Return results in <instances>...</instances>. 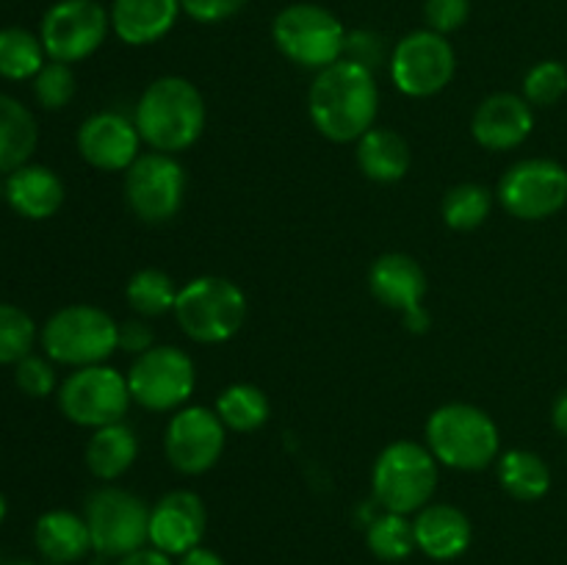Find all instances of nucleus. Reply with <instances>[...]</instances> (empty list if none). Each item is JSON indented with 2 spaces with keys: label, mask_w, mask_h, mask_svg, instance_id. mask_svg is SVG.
<instances>
[{
  "label": "nucleus",
  "mask_w": 567,
  "mask_h": 565,
  "mask_svg": "<svg viewBox=\"0 0 567 565\" xmlns=\"http://www.w3.org/2000/svg\"><path fill=\"white\" fill-rule=\"evenodd\" d=\"M369 291L380 305L391 310L419 308L426 294V271L413 255L408 253H385L371 264L369 269Z\"/></svg>",
  "instance_id": "obj_20"
},
{
  "label": "nucleus",
  "mask_w": 567,
  "mask_h": 565,
  "mask_svg": "<svg viewBox=\"0 0 567 565\" xmlns=\"http://www.w3.org/2000/svg\"><path fill=\"white\" fill-rule=\"evenodd\" d=\"M435 454L419 441L388 443L371 469V491L382 510L399 515H413L432 502L437 491Z\"/></svg>",
  "instance_id": "obj_5"
},
{
  "label": "nucleus",
  "mask_w": 567,
  "mask_h": 565,
  "mask_svg": "<svg viewBox=\"0 0 567 565\" xmlns=\"http://www.w3.org/2000/svg\"><path fill=\"white\" fill-rule=\"evenodd\" d=\"M6 565H31V563H22V559H14V563H6Z\"/></svg>",
  "instance_id": "obj_46"
},
{
  "label": "nucleus",
  "mask_w": 567,
  "mask_h": 565,
  "mask_svg": "<svg viewBox=\"0 0 567 565\" xmlns=\"http://www.w3.org/2000/svg\"><path fill=\"white\" fill-rule=\"evenodd\" d=\"M415 546L421 554L437 563H452L468 552L474 541L471 518L460 507L446 502H430L413 518Z\"/></svg>",
  "instance_id": "obj_19"
},
{
  "label": "nucleus",
  "mask_w": 567,
  "mask_h": 565,
  "mask_svg": "<svg viewBox=\"0 0 567 565\" xmlns=\"http://www.w3.org/2000/svg\"><path fill=\"white\" fill-rule=\"evenodd\" d=\"M33 97L42 105L44 111H61L70 105V100L75 97V72H72V64H64V61H44L42 70L33 78Z\"/></svg>",
  "instance_id": "obj_35"
},
{
  "label": "nucleus",
  "mask_w": 567,
  "mask_h": 565,
  "mask_svg": "<svg viewBox=\"0 0 567 565\" xmlns=\"http://www.w3.org/2000/svg\"><path fill=\"white\" fill-rule=\"evenodd\" d=\"M177 291L181 288L175 286V280L164 269L147 266V269H138L136 275H131L125 286V299L142 319H153V316H164L175 310Z\"/></svg>",
  "instance_id": "obj_31"
},
{
  "label": "nucleus",
  "mask_w": 567,
  "mask_h": 565,
  "mask_svg": "<svg viewBox=\"0 0 567 565\" xmlns=\"http://www.w3.org/2000/svg\"><path fill=\"white\" fill-rule=\"evenodd\" d=\"M48 53L37 33L28 28H0V78L6 81H33Z\"/></svg>",
  "instance_id": "obj_29"
},
{
  "label": "nucleus",
  "mask_w": 567,
  "mask_h": 565,
  "mask_svg": "<svg viewBox=\"0 0 567 565\" xmlns=\"http://www.w3.org/2000/svg\"><path fill=\"white\" fill-rule=\"evenodd\" d=\"M92 535V552L120 559L150 543V507L142 496L125 487H97L86 499L83 513Z\"/></svg>",
  "instance_id": "obj_8"
},
{
  "label": "nucleus",
  "mask_w": 567,
  "mask_h": 565,
  "mask_svg": "<svg viewBox=\"0 0 567 565\" xmlns=\"http://www.w3.org/2000/svg\"><path fill=\"white\" fill-rule=\"evenodd\" d=\"M354 158H358L360 172L374 183H396L410 172L413 155L410 144L402 133L391 127H371L358 138Z\"/></svg>",
  "instance_id": "obj_24"
},
{
  "label": "nucleus",
  "mask_w": 567,
  "mask_h": 565,
  "mask_svg": "<svg viewBox=\"0 0 567 565\" xmlns=\"http://www.w3.org/2000/svg\"><path fill=\"white\" fill-rule=\"evenodd\" d=\"M380 89L374 70L341 59L316 72L308 92V114L316 131L336 144H352L374 127Z\"/></svg>",
  "instance_id": "obj_1"
},
{
  "label": "nucleus",
  "mask_w": 567,
  "mask_h": 565,
  "mask_svg": "<svg viewBox=\"0 0 567 565\" xmlns=\"http://www.w3.org/2000/svg\"><path fill=\"white\" fill-rule=\"evenodd\" d=\"M493 210V192L482 183H457L443 194L441 216L446 227L457 233L476 230L487 222Z\"/></svg>",
  "instance_id": "obj_30"
},
{
  "label": "nucleus",
  "mask_w": 567,
  "mask_h": 565,
  "mask_svg": "<svg viewBox=\"0 0 567 565\" xmlns=\"http://www.w3.org/2000/svg\"><path fill=\"white\" fill-rule=\"evenodd\" d=\"M33 543L39 554L53 565H70L92 552V535L83 515L72 510H48L37 518Z\"/></svg>",
  "instance_id": "obj_23"
},
{
  "label": "nucleus",
  "mask_w": 567,
  "mask_h": 565,
  "mask_svg": "<svg viewBox=\"0 0 567 565\" xmlns=\"http://www.w3.org/2000/svg\"><path fill=\"white\" fill-rule=\"evenodd\" d=\"M133 122L150 150L177 155L199 142L208 111L203 92L188 78L164 75L147 83L133 111Z\"/></svg>",
  "instance_id": "obj_2"
},
{
  "label": "nucleus",
  "mask_w": 567,
  "mask_h": 565,
  "mask_svg": "<svg viewBox=\"0 0 567 565\" xmlns=\"http://www.w3.org/2000/svg\"><path fill=\"white\" fill-rule=\"evenodd\" d=\"M0 199H6V183L0 181Z\"/></svg>",
  "instance_id": "obj_45"
},
{
  "label": "nucleus",
  "mask_w": 567,
  "mask_h": 565,
  "mask_svg": "<svg viewBox=\"0 0 567 565\" xmlns=\"http://www.w3.org/2000/svg\"><path fill=\"white\" fill-rule=\"evenodd\" d=\"M55 397H59V410L64 419L89 430L125 421L133 402L127 374L105 363L75 369L61 382Z\"/></svg>",
  "instance_id": "obj_9"
},
{
  "label": "nucleus",
  "mask_w": 567,
  "mask_h": 565,
  "mask_svg": "<svg viewBox=\"0 0 567 565\" xmlns=\"http://www.w3.org/2000/svg\"><path fill=\"white\" fill-rule=\"evenodd\" d=\"M186 170L169 153H142L125 172V203L144 225H166L186 199Z\"/></svg>",
  "instance_id": "obj_11"
},
{
  "label": "nucleus",
  "mask_w": 567,
  "mask_h": 565,
  "mask_svg": "<svg viewBox=\"0 0 567 565\" xmlns=\"http://www.w3.org/2000/svg\"><path fill=\"white\" fill-rule=\"evenodd\" d=\"M78 153L89 166L100 172H127V166L138 158L142 136L136 122L120 111H97L78 127Z\"/></svg>",
  "instance_id": "obj_16"
},
{
  "label": "nucleus",
  "mask_w": 567,
  "mask_h": 565,
  "mask_svg": "<svg viewBox=\"0 0 567 565\" xmlns=\"http://www.w3.org/2000/svg\"><path fill=\"white\" fill-rule=\"evenodd\" d=\"M347 33L343 22L319 3H291L277 11L271 22L277 50L291 64L316 72L343 59Z\"/></svg>",
  "instance_id": "obj_7"
},
{
  "label": "nucleus",
  "mask_w": 567,
  "mask_h": 565,
  "mask_svg": "<svg viewBox=\"0 0 567 565\" xmlns=\"http://www.w3.org/2000/svg\"><path fill=\"white\" fill-rule=\"evenodd\" d=\"M66 188L59 172L44 164H31L11 172L6 177V203L17 216L31 222H44L55 216L64 205Z\"/></svg>",
  "instance_id": "obj_21"
},
{
  "label": "nucleus",
  "mask_w": 567,
  "mask_h": 565,
  "mask_svg": "<svg viewBox=\"0 0 567 565\" xmlns=\"http://www.w3.org/2000/svg\"><path fill=\"white\" fill-rule=\"evenodd\" d=\"M181 0H114L111 3V31L131 48H144L175 28L181 17Z\"/></svg>",
  "instance_id": "obj_22"
},
{
  "label": "nucleus",
  "mask_w": 567,
  "mask_h": 565,
  "mask_svg": "<svg viewBox=\"0 0 567 565\" xmlns=\"http://www.w3.org/2000/svg\"><path fill=\"white\" fill-rule=\"evenodd\" d=\"M39 341L53 363L97 366L120 349V321L97 305H66L44 321Z\"/></svg>",
  "instance_id": "obj_4"
},
{
  "label": "nucleus",
  "mask_w": 567,
  "mask_h": 565,
  "mask_svg": "<svg viewBox=\"0 0 567 565\" xmlns=\"http://www.w3.org/2000/svg\"><path fill=\"white\" fill-rule=\"evenodd\" d=\"M535 131V109L524 94L496 92L482 100L471 120V133L480 147L491 153H507L520 147Z\"/></svg>",
  "instance_id": "obj_18"
},
{
  "label": "nucleus",
  "mask_w": 567,
  "mask_h": 565,
  "mask_svg": "<svg viewBox=\"0 0 567 565\" xmlns=\"http://www.w3.org/2000/svg\"><path fill=\"white\" fill-rule=\"evenodd\" d=\"M221 424L233 432H255L269 421V397L252 382H233L216 397L214 404Z\"/></svg>",
  "instance_id": "obj_28"
},
{
  "label": "nucleus",
  "mask_w": 567,
  "mask_h": 565,
  "mask_svg": "<svg viewBox=\"0 0 567 565\" xmlns=\"http://www.w3.org/2000/svg\"><path fill=\"white\" fill-rule=\"evenodd\" d=\"M496 197L515 219H551L567 205V170L554 158H524L504 172Z\"/></svg>",
  "instance_id": "obj_13"
},
{
  "label": "nucleus",
  "mask_w": 567,
  "mask_h": 565,
  "mask_svg": "<svg viewBox=\"0 0 567 565\" xmlns=\"http://www.w3.org/2000/svg\"><path fill=\"white\" fill-rule=\"evenodd\" d=\"M520 94H524L532 109L557 105L567 94V66L554 59L537 61L524 75V92Z\"/></svg>",
  "instance_id": "obj_34"
},
{
  "label": "nucleus",
  "mask_w": 567,
  "mask_h": 565,
  "mask_svg": "<svg viewBox=\"0 0 567 565\" xmlns=\"http://www.w3.org/2000/svg\"><path fill=\"white\" fill-rule=\"evenodd\" d=\"M208 513L203 499L194 491H169L150 507V546L161 548L169 557L203 546Z\"/></svg>",
  "instance_id": "obj_17"
},
{
  "label": "nucleus",
  "mask_w": 567,
  "mask_h": 565,
  "mask_svg": "<svg viewBox=\"0 0 567 565\" xmlns=\"http://www.w3.org/2000/svg\"><path fill=\"white\" fill-rule=\"evenodd\" d=\"M393 86L408 97H435L452 83L457 55L443 33L421 28L396 42L388 59Z\"/></svg>",
  "instance_id": "obj_12"
},
{
  "label": "nucleus",
  "mask_w": 567,
  "mask_h": 565,
  "mask_svg": "<svg viewBox=\"0 0 567 565\" xmlns=\"http://www.w3.org/2000/svg\"><path fill=\"white\" fill-rule=\"evenodd\" d=\"M365 546L382 563H402L415 552V530L408 515L382 513L365 530Z\"/></svg>",
  "instance_id": "obj_32"
},
{
  "label": "nucleus",
  "mask_w": 567,
  "mask_h": 565,
  "mask_svg": "<svg viewBox=\"0 0 567 565\" xmlns=\"http://www.w3.org/2000/svg\"><path fill=\"white\" fill-rule=\"evenodd\" d=\"M343 59L358 61V64L369 66V70H377L385 61V44H382V39L374 31H352L347 33Z\"/></svg>",
  "instance_id": "obj_38"
},
{
  "label": "nucleus",
  "mask_w": 567,
  "mask_h": 565,
  "mask_svg": "<svg viewBox=\"0 0 567 565\" xmlns=\"http://www.w3.org/2000/svg\"><path fill=\"white\" fill-rule=\"evenodd\" d=\"M138 458V438L125 421H116V424L100 427L92 432V438L86 441V469L92 471V476L103 482L120 480L122 474L131 471V465Z\"/></svg>",
  "instance_id": "obj_25"
},
{
  "label": "nucleus",
  "mask_w": 567,
  "mask_h": 565,
  "mask_svg": "<svg viewBox=\"0 0 567 565\" xmlns=\"http://www.w3.org/2000/svg\"><path fill=\"white\" fill-rule=\"evenodd\" d=\"M153 347H155V332L147 321L144 319L122 321L120 325V349L122 352L138 358V355H144L147 349H153Z\"/></svg>",
  "instance_id": "obj_40"
},
{
  "label": "nucleus",
  "mask_w": 567,
  "mask_h": 565,
  "mask_svg": "<svg viewBox=\"0 0 567 565\" xmlns=\"http://www.w3.org/2000/svg\"><path fill=\"white\" fill-rule=\"evenodd\" d=\"M127 386L138 408L150 413H175L186 408L197 388V366L186 349L161 343L133 360Z\"/></svg>",
  "instance_id": "obj_10"
},
{
  "label": "nucleus",
  "mask_w": 567,
  "mask_h": 565,
  "mask_svg": "<svg viewBox=\"0 0 567 565\" xmlns=\"http://www.w3.org/2000/svg\"><path fill=\"white\" fill-rule=\"evenodd\" d=\"M14 382L25 397L31 399H44L50 393L59 391V380H55V369H53V360L44 355H28L22 358L20 363H14Z\"/></svg>",
  "instance_id": "obj_36"
},
{
  "label": "nucleus",
  "mask_w": 567,
  "mask_h": 565,
  "mask_svg": "<svg viewBox=\"0 0 567 565\" xmlns=\"http://www.w3.org/2000/svg\"><path fill=\"white\" fill-rule=\"evenodd\" d=\"M37 144V116L20 100L0 92V175H11L14 170L25 166Z\"/></svg>",
  "instance_id": "obj_26"
},
{
  "label": "nucleus",
  "mask_w": 567,
  "mask_h": 565,
  "mask_svg": "<svg viewBox=\"0 0 567 565\" xmlns=\"http://www.w3.org/2000/svg\"><path fill=\"white\" fill-rule=\"evenodd\" d=\"M37 343V321L20 305L0 302V366L20 363Z\"/></svg>",
  "instance_id": "obj_33"
},
{
  "label": "nucleus",
  "mask_w": 567,
  "mask_h": 565,
  "mask_svg": "<svg viewBox=\"0 0 567 565\" xmlns=\"http://www.w3.org/2000/svg\"><path fill=\"white\" fill-rule=\"evenodd\" d=\"M247 6V0H181V9L186 11L192 20L214 25V22H225L236 17L238 11Z\"/></svg>",
  "instance_id": "obj_39"
},
{
  "label": "nucleus",
  "mask_w": 567,
  "mask_h": 565,
  "mask_svg": "<svg viewBox=\"0 0 567 565\" xmlns=\"http://www.w3.org/2000/svg\"><path fill=\"white\" fill-rule=\"evenodd\" d=\"M172 314L192 341L225 343L244 327L247 297L227 277L203 275L181 286Z\"/></svg>",
  "instance_id": "obj_6"
},
{
  "label": "nucleus",
  "mask_w": 567,
  "mask_h": 565,
  "mask_svg": "<svg viewBox=\"0 0 567 565\" xmlns=\"http://www.w3.org/2000/svg\"><path fill=\"white\" fill-rule=\"evenodd\" d=\"M116 565H175V559L169 554H164L155 546H142L136 552L125 554V557L116 559Z\"/></svg>",
  "instance_id": "obj_41"
},
{
  "label": "nucleus",
  "mask_w": 567,
  "mask_h": 565,
  "mask_svg": "<svg viewBox=\"0 0 567 565\" xmlns=\"http://www.w3.org/2000/svg\"><path fill=\"white\" fill-rule=\"evenodd\" d=\"M111 31V14L97 0H59L39 25L44 53L53 61L78 64L100 50Z\"/></svg>",
  "instance_id": "obj_14"
},
{
  "label": "nucleus",
  "mask_w": 567,
  "mask_h": 565,
  "mask_svg": "<svg viewBox=\"0 0 567 565\" xmlns=\"http://www.w3.org/2000/svg\"><path fill=\"white\" fill-rule=\"evenodd\" d=\"M175 565H225V559H221L214 548L197 546V548H192V552L181 554Z\"/></svg>",
  "instance_id": "obj_42"
},
{
  "label": "nucleus",
  "mask_w": 567,
  "mask_h": 565,
  "mask_svg": "<svg viewBox=\"0 0 567 565\" xmlns=\"http://www.w3.org/2000/svg\"><path fill=\"white\" fill-rule=\"evenodd\" d=\"M471 17V0H424V20L426 28L435 33L460 31Z\"/></svg>",
  "instance_id": "obj_37"
},
{
  "label": "nucleus",
  "mask_w": 567,
  "mask_h": 565,
  "mask_svg": "<svg viewBox=\"0 0 567 565\" xmlns=\"http://www.w3.org/2000/svg\"><path fill=\"white\" fill-rule=\"evenodd\" d=\"M6 513H9V502H6L3 491H0V524H3V521H6Z\"/></svg>",
  "instance_id": "obj_44"
},
{
  "label": "nucleus",
  "mask_w": 567,
  "mask_h": 565,
  "mask_svg": "<svg viewBox=\"0 0 567 565\" xmlns=\"http://www.w3.org/2000/svg\"><path fill=\"white\" fill-rule=\"evenodd\" d=\"M426 449L454 471H482L502 454V435L491 413L468 402L441 404L424 427Z\"/></svg>",
  "instance_id": "obj_3"
},
{
  "label": "nucleus",
  "mask_w": 567,
  "mask_h": 565,
  "mask_svg": "<svg viewBox=\"0 0 567 565\" xmlns=\"http://www.w3.org/2000/svg\"><path fill=\"white\" fill-rule=\"evenodd\" d=\"M498 485L515 502H540L551 491V469L532 449H509L498 454Z\"/></svg>",
  "instance_id": "obj_27"
},
{
  "label": "nucleus",
  "mask_w": 567,
  "mask_h": 565,
  "mask_svg": "<svg viewBox=\"0 0 567 565\" xmlns=\"http://www.w3.org/2000/svg\"><path fill=\"white\" fill-rule=\"evenodd\" d=\"M227 443V427L216 410L203 404H188L175 410L164 432L166 460L186 476H199L221 460Z\"/></svg>",
  "instance_id": "obj_15"
},
{
  "label": "nucleus",
  "mask_w": 567,
  "mask_h": 565,
  "mask_svg": "<svg viewBox=\"0 0 567 565\" xmlns=\"http://www.w3.org/2000/svg\"><path fill=\"white\" fill-rule=\"evenodd\" d=\"M551 424H554V430L559 432V435L567 438V388H565V391H559L557 399H554Z\"/></svg>",
  "instance_id": "obj_43"
}]
</instances>
